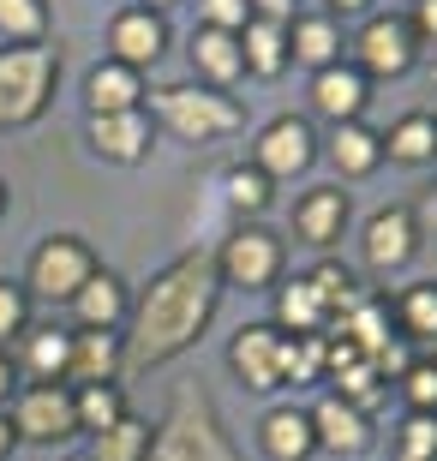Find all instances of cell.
<instances>
[{"label":"cell","instance_id":"22","mask_svg":"<svg viewBox=\"0 0 437 461\" xmlns=\"http://www.w3.org/2000/svg\"><path fill=\"white\" fill-rule=\"evenodd\" d=\"M85 108L90 114H132V108H144V78L132 67L108 60L85 78Z\"/></svg>","mask_w":437,"mask_h":461},{"label":"cell","instance_id":"13","mask_svg":"<svg viewBox=\"0 0 437 461\" xmlns=\"http://www.w3.org/2000/svg\"><path fill=\"white\" fill-rule=\"evenodd\" d=\"M108 49H114L120 67H150V60H162V49H168V24H162V13H150V6H126V13H114V24H108Z\"/></svg>","mask_w":437,"mask_h":461},{"label":"cell","instance_id":"38","mask_svg":"<svg viewBox=\"0 0 437 461\" xmlns=\"http://www.w3.org/2000/svg\"><path fill=\"white\" fill-rule=\"evenodd\" d=\"M204 24H210V31L240 36L246 24H252V6H246V0H204Z\"/></svg>","mask_w":437,"mask_h":461},{"label":"cell","instance_id":"40","mask_svg":"<svg viewBox=\"0 0 437 461\" xmlns=\"http://www.w3.org/2000/svg\"><path fill=\"white\" fill-rule=\"evenodd\" d=\"M407 24H414L420 42H437V0H414V18Z\"/></svg>","mask_w":437,"mask_h":461},{"label":"cell","instance_id":"23","mask_svg":"<svg viewBox=\"0 0 437 461\" xmlns=\"http://www.w3.org/2000/svg\"><path fill=\"white\" fill-rule=\"evenodd\" d=\"M330 162H336L348 180L371 174L378 162H384V132H371L366 120H341L336 132H330Z\"/></svg>","mask_w":437,"mask_h":461},{"label":"cell","instance_id":"3","mask_svg":"<svg viewBox=\"0 0 437 461\" xmlns=\"http://www.w3.org/2000/svg\"><path fill=\"white\" fill-rule=\"evenodd\" d=\"M60 78V49L54 42H6L0 49V132L31 126L54 96Z\"/></svg>","mask_w":437,"mask_h":461},{"label":"cell","instance_id":"9","mask_svg":"<svg viewBox=\"0 0 437 461\" xmlns=\"http://www.w3.org/2000/svg\"><path fill=\"white\" fill-rule=\"evenodd\" d=\"M312 156H318V132H312V120L282 114V120H269V126H264L252 168H264L269 180H294V174L312 168Z\"/></svg>","mask_w":437,"mask_h":461},{"label":"cell","instance_id":"2","mask_svg":"<svg viewBox=\"0 0 437 461\" xmlns=\"http://www.w3.org/2000/svg\"><path fill=\"white\" fill-rule=\"evenodd\" d=\"M144 461H240V449L228 444V431L216 420V402L198 384H174L168 413L150 431V456Z\"/></svg>","mask_w":437,"mask_h":461},{"label":"cell","instance_id":"6","mask_svg":"<svg viewBox=\"0 0 437 461\" xmlns=\"http://www.w3.org/2000/svg\"><path fill=\"white\" fill-rule=\"evenodd\" d=\"M90 276H96V252L72 234H54L31 252V276H24V282H31L36 300H67L72 306V294L85 288Z\"/></svg>","mask_w":437,"mask_h":461},{"label":"cell","instance_id":"27","mask_svg":"<svg viewBox=\"0 0 437 461\" xmlns=\"http://www.w3.org/2000/svg\"><path fill=\"white\" fill-rule=\"evenodd\" d=\"M240 54H246V72H258V78H282V67H287V24L252 18V24L240 31Z\"/></svg>","mask_w":437,"mask_h":461},{"label":"cell","instance_id":"35","mask_svg":"<svg viewBox=\"0 0 437 461\" xmlns=\"http://www.w3.org/2000/svg\"><path fill=\"white\" fill-rule=\"evenodd\" d=\"M24 330H31V294L0 276V342H13V336H24Z\"/></svg>","mask_w":437,"mask_h":461},{"label":"cell","instance_id":"25","mask_svg":"<svg viewBox=\"0 0 437 461\" xmlns=\"http://www.w3.org/2000/svg\"><path fill=\"white\" fill-rule=\"evenodd\" d=\"M24 372L36 384H67V359H72V330H24Z\"/></svg>","mask_w":437,"mask_h":461},{"label":"cell","instance_id":"26","mask_svg":"<svg viewBox=\"0 0 437 461\" xmlns=\"http://www.w3.org/2000/svg\"><path fill=\"white\" fill-rule=\"evenodd\" d=\"M276 330H294V336H330V312L318 306V294H312V282H287L282 294H276Z\"/></svg>","mask_w":437,"mask_h":461},{"label":"cell","instance_id":"7","mask_svg":"<svg viewBox=\"0 0 437 461\" xmlns=\"http://www.w3.org/2000/svg\"><path fill=\"white\" fill-rule=\"evenodd\" d=\"M6 420H13V431H18V438H31V444L72 438V431H78V413H72V384H24Z\"/></svg>","mask_w":437,"mask_h":461},{"label":"cell","instance_id":"32","mask_svg":"<svg viewBox=\"0 0 437 461\" xmlns=\"http://www.w3.org/2000/svg\"><path fill=\"white\" fill-rule=\"evenodd\" d=\"M269 198H276V180H269L264 168H228V204L240 210V216H264L269 210Z\"/></svg>","mask_w":437,"mask_h":461},{"label":"cell","instance_id":"19","mask_svg":"<svg viewBox=\"0 0 437 461\" xmlns=\"http://www.w3.org/2000/svg\"><path fill=\"white\" fill-rule=\"evenodd\" d=\"M258 438H264L269 461H312L318 456V431H312V413L305 408H269Z\"/></svg>","mask_w":437,"mask_h":461},{"label":"cell","instance_id":"21","mask_svg":"<svg viewBox=\"0 0 437 461\" xmlns=\"http://www.w3.org/2000/svg\"><path fill=\"white\" fill-rule=\"evenodd\" d=\"M192 67L210 78V90L240 85V78H246V54H240V36L198 24V31H192Z\"/></svg>","mask_w":437,"mask_h":461},{"label":"cell","instance_id":"10","mask_svg":"<svg viewBox=\"0 0 437 461\" xmlns=\"http://www.w3.org/2000/svg\"><path fill=\"white\" fill-rule=\"evenodd\" d=\"M360 246H366V264L378 276L414 264V252H420V222H414V210H407V204L371 210V222H366V234H360Z\"/></svg>","mask_w":437,"mask_h":461},{"label":"cell","instance_id":"14","mask_svg":"<svg viewBox=\"0 0 437 461\" xmlns=\"http://www.w3.org/2000/svg\"><path fill=\"white\" fill-rule=\"evenodd\" d=\"M366 103H371V78L360 67H323V72H312V108L318 114H330L341 126V120H360L366 114Z\"/></svg>","mask_w":437,"mask_h":461},{"label":"cell","instance_id":"39","mask_svg":"<svg viewBox=\"0 0 437 461\" xmlns=\"http://www.w3.org/2000/svg\"><path fill=\"white\" fill-rule=\"evenodd\" d=\"M407 366H414V342H407V336H389V342L371 354V372L378 377H407Z\"/></svg>","mask_w":437,"mask_h":461},{"label":"cell","instance_id":"36","mask_svg":"<svg viewBox=\"0 0 437 461\" xmlns=\"http://www.w3.org/2000/svg\"><path fill=\"white\" fill-rule=\"evenodd\" d=\"M402 461H437V413H407Z\"/></svg>","mask_w":437,"mask_h":461},{"label":"cell","instance_id":"37","mask_svg":"<svg viewBox=\"0 0 437 461\" xmlns=\"http://www.w3.org/2000/svg\"><path fill=\"white\" fill-rule=\"evenodd\" d=\"M407 402H414V413H437V359H414L402 377Z\"/></svg>","mask_w":437,"mask_h":461},{"label":"cell","instance_id":"1","mask_svg":"<svg viewBox=\"0 0 437 461\" xmlns=\"http://www.w3.org/2000/svg\"><path fill=\"white\" fill-rule=\"evenodd\" d=\"M222 276H216V252H180L168 270H156V282L132 300V318H126V342H120V377L150 372V366H168L174 354L204 336L210 312H216Z\"/></svg>","mask_w":437,"mask_h":461},{"label":"cell","instance_id":"31","mask_svg":"<svg viewBox=\"0 0 437 461\" xmlns=\"http://www.w3.org/2000/svg\"><path fill=\"white\" fill-rule=\"evenodd\" d=\"M396 312H402V336H407V342H437V282H414V288H402Z\"/></svg>","mask_w":437,"mask_h":461},{"label":"cell","instance_id":"42","mask_svg":"<svg viewBox=\"0 0 437 461\" xmlns=\"http://www.w3.org/2000/svg\"><path fill=\"white\" fill-rule=\"evenodd\" d=\"M13 390H18V366L0 354V408H6V395H13Z\"/></svg>","mask_w":437,"mask_h":461},{"label":"cell","instance_id":"8","mask_svg":"<svg viewBox=\"0 0 437 461\" xmlns=\"http://www.w3.org/2000/svg\"><path fill=\"white\" fill-rule=\"evenodd\" d=\"M353 54H360V72H378V78H402V72L420 60V36H414V24H407V18L384 13V18H371L366 31H360Z\"/></svg>","mask_w":437,"mask_h":461},{"label":"cell","instance_id":"20","mask_svg":"<svg viewBox=\"0 0 437 461\" xmlns=\"http://www.w3.org/2000/svg\"><path fill=\"white\" fill-rule=\"evenodd\" d=\"M287 60L323 72V67H341V24L330 13H305L287 24Z\"/></svg>","mask_w":437,"mask_h":461},{"label":"cell","instance_id":"24","mask_svg":"<svg viewBox=\"0 0 437 461\" xmlns=\"http://www.w3.org/2000/svg\"><path fill=\"white\" fill-rule=\"evenodd\" d=\"M384 156L389 162H407V168L437 162V114H402L384 132Z\"/></svg>","mask_w":437,"mask_h":461},{"label":"cell","instance_id":"45","mask_svg":"<svg viewBox=\"0 0 437 461\" xmlns=\"http://www.w3.org/2000/svg\"><path fill=\"white\" fill-rule=\"evenodd\" d=\"M138 6H150V13H162V6H174V0H138Z\"/></svg>","mask_w":437,"mask_h":461},{"label":"cell","instance_id":"4","mask_svg":"<svg viewBox=\"0 0 437 461\" xmlns=\"http://www.w3.org/2000/svg\"><path fill=\"white\" fill-rule=\"evenodd\" d=\"M150 108L162 114V126H168L174 138H192V144H216V138L240 132V120H246V108H240L228 90H192V85L156 90Z\"/></svg>","mask_w":437,"mask_h":461},{"label":"cell","instance_id":"12","mask_svg":"<svg viewBox=\"0 0 437 461\" xmlns=\"http://www.w3.org/2000/svg\"><path fill=\"white\" fill-rule=\"evenodd\" d=\"M312 413V431H318V449H330V456H366L371 449V413L366 408H353V402H341L336 390L323 395L318 408H305Z\"/></svg>","mask_w":437,"mask_h":461},{"label":"cell","instance_id":"15","mask_svg":"<svg viewBox=\"0 0 437 461\" xmlns=\"http://www.w3.org/2000/svg\"><path fill=\"white\" fill-rule=\"evenodd\" d=\"M294 234L305 240V246H336L341 234H348V192L341 186H312L294 204Z\"/></svg>","mask_w":437,"mask_h":461},{"label":"cell","instance_id":"11","mask_svg":"<svg viewBox=\"0 0 437 461\" xmlns=\"http://www.w3.org/2000/svg\"><path fill=\"white\" fill-rule=\"evenodd\" d=\"M228 366L252 390H282V330L276 324H246L228 342Z\"/></svg>","mask_w":437,"mask_h":461},{"label":"cell","instance_id":"46","mask_svg":"<svg viewBox=\"0 0 437 461\" xmlns=\"http://www.w3.org/2000/svg\"><path fill=\"white\" fill-rule=\"evenodd\" d=\"M0 216H6V180H0Z\"/></svg>","mask_w":437,"mask_h":461},{"label":"cell","instance_id":"17","mask_svg":"<svg viewBox=\"0 0 437 461\" xmlns=\"http://www.w3.org/2000/svg\"><path fill=\"white\" fill-rule=\"evenodd\" d=\"M90 144L108 162H144L150 156V114L132 108V114H90Z\"/></svg>","mask_w":437,"mask_h":461},{"label":"cell","instance_id":"30","mask_svg":"<svg viewBox=\"0 0 437 461\" xmlns=\"http://www.w3.org/2000/svg\"><path fill=\"white\" fill-rule=\"evenodd\" d=\"M144 456H150V426L132 420V413H126L120 426L90 438V461H144Z\"/></svg>","mask_w":437,"mask_h":461},{"label":"cell","instance_id":"44","mask_svg":"<svg viewBox=\"0 0 437 461\" xmlns=\"http://www.w3.org/2000/svg\"><path fill=\"white\" fill-rule=\"evenodd\" d=\"M330 6H336V13H360V6H366V0H330Z\"/></svg>","mask_w":437,"mask_h":461},{"label":"cell","instance_id":"16","mask_svg":"<svg viewBox=\"0 0 437 461\" xmlns=\"http://www.w3.org/2000/svg\"><path fill=\"white\" fill-rule=\"evenodd\" d=\"M72 312H78V330H120L132 318V294H126V282L114 270H96L72 294Z\"/></svg>","mask_w":437,"mask_h":461},{"label":"cell","instance_id":"41","mask_svg":"<svg viewBox=\"0 0 437 461\" xmlns=\"http://www.w3.org/2000/svg\"><path fill=\"white\" fill-rule=\"evenodd\" d=\"M252 18H269V24H294V0H246Z\"/></svg>","mask_w":437,"mask_h":461},{"label":"cell","instance_id":"47","mask_svg":"<svg viewBox=\"0 0 437 461\" xmlns=\"http://www.w3.org/2000/svg\"><path fill=\"white\" fill-rule=\"evenodd\" d=\"M67 461H90V456H67Z\"/></svg>","mask_w":437,"mask_h":461},{"label":"cell","instance_id":"33","mask_svg":"<svg viewBox=\"0 0 437 461\" xmlns=\"http://www.w3.org/2000/svg\"><path fill=\"white\" fill-rule=\"evenodd\" d=\"M323 377V336H282V384H318Z\"/></svg>","mask_w":437,"mask_h":461},{"label":"cell","instance_id":"28","mask_svg":"<svg viewBox=\"0 0 437 461\" xmlns=\"http://www.w3.org/2000/svg\"><path fill=\"white\" fill-rule=\"evenodd\" d=\"M72 413H78V431H108L126 420V395H120V384H78L72 390Z\"/></svg>","mask_w":437,"mask_h":461},{"label":"cell","instance_id":"5","mask_svg":"<svg viewBox=\"0 0 437 461\" xmlns=\"http://www.w3.org/2000/svg\"><path fill=\"white\" fill-rule=\"evenodd\" d=\"M216 276L228 288H246V294L276 288V276H282V240L269 234V228H258V222L234 228L216 252Z\"/></svg>","mask_w":437,"mask_h":461},{"label":"cell","instance_id":"34","mask_svg":"<svg viewBox=\"0 0 437 461\" xmlns=\"http://www.w3.org/2000/svg\"><path fill=\"white\" fill-rule=\"evenodd\" d=\"M49 6L42 0H0V36L6 42H42Z\"/></svg>","mask_w":437,"mask_h":461},{"label":"cell","instance_id":"18","mask_svg":"<svg viewBox=\"0 0 437 461\" xmlns=\"http://www.w3.org/2000/svg\"><path fill=\"white\" fill-rule=\"evenodd\" d=\"M67 377H72V390L78 384H114L120 377V330H72Z\"/></svg>","mask_w":437,"mask_h":461},{"label":"cell","instance_id":"43","mask_svg":"<svg viewBox=\"0 0 437 461\" xmlns=\"http://www.w3.org/2000/svg\"><path fill=\"white\" fill-rule=\"evenodd\" d=\"M13 444H18V431H13V420H6V413H0V461L13 456Z\"/></svg>","mask_w":437,"mask_h":461},{"label":"cell","instance_id":"29","mask_svg":"<svg viewBox=\"0 0 437 461\" xmlns=\"http://www.w3.org/2000/svg\"><path fill=\"white\" fill-rule=\"evenodd\" d=\"M305 282H312V294H318V306L330 312V324H336V318H348V312L360 306V300H366L360 276H353V270H341V264H318V270L305 276Z\"/></svg>","mask_w":437,"mask_h":461}]
</instances>
